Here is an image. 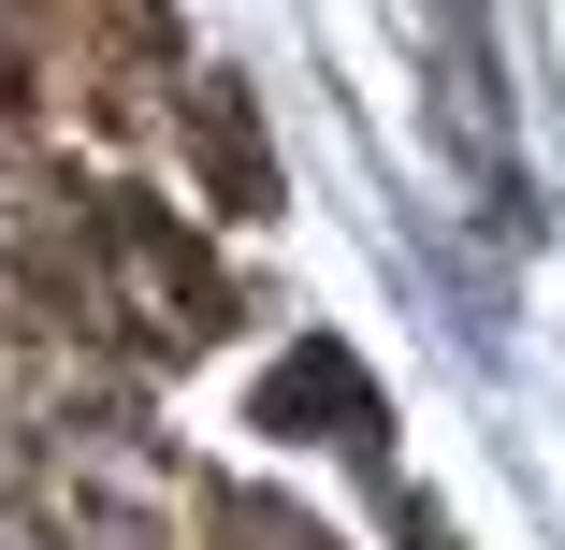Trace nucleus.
<instances>
[{
    "instance_id": "obj_3",
    "label": "nucleus",
    "mask_w": 565,
    "mask_h": 550,
    "mask_svg": "<svg viewBox=\"0 0 565 550\" xmlns=\"http://www.w3.org/2000/svg\"><path fill=\"white\" fill-rule=\"evenodd\" d=\"M217 550H333L305 507H276V493H217Z\"/></svg>"
},
{
    "instance_id": "obj_2",
    "label": "nucleus",
    "mask_w": 565,
    "mask_h": 550,
    "mask_svg": "<svg viewBox=\"0 0 565 550\" xmlns=\"http://www.w3.org/2000/svg\"><path fill=\"white\" fill-rule=\"evenodd\" d=\"M189 117H203L217 203H233V217H262V203H276V174H262V131H247V101H233V87H189Z\"/></svg>"
},
{
    "instance_id": "obj_1",
    "label": "nucleus",
    "mask_w": 565,
    "mask_h": 550,
    "mask_svg": "<svg viewBox=\"0 0 565 550\" xmlns=\"http://www.w3.org/2000/svg\"><path fill=\"white\" fill-rule=\"evenodd\" d=\"M102 261L131 276V304H146V334H160V348H203V334H217V276L174 247V217H160V203H102Z\"/></svg>"
}]
</instances>
